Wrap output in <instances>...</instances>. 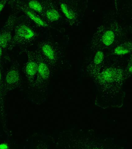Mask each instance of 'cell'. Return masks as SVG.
Masks as SVG:
<instances>
[{
  "mask_svg": "<svg viewBox=\"0 0 132 149\" xmlns=\"http://www.w3.org/2000/svg\"><path fill=\"white\" fill-rule=\"evenodd\" d=\"M36 27L27 20H17L15 25L11 50L17 46L21 49L32 46L39 37Z\"/></svg>",
  "mask_w": 132,
  "mask_h": 149,
  "instance_id": "6da1fadb",
  "label": "cell"
},
{
  "mask_svg": "<svg viewBox=\"0 0 132 149\" xmlns=\"http://www.w3.org/2000/svg\"><path fill=\"white\" fill-rule=\"evenodd\" d=\"M95 73L96 76L97 81L100 86L105 87H111L115 85H119L123 80L124 72L122 69L120 68L110 66L101 71L95 70Z\"/></svg>",
  "mask_w": 132,
  "mask_h": 149,
  "instance_id": "7a4b0ae2",
  "label": "cell"
},
{
  "mask_svg": "<svg viewBox=\"0 0 132 149\" xmlns=\"http://www.w3.org/2000/svg\"><path fill=\"white\" fill-rule=\"evenodd\" d=\"M18 19V12L15 10L9 16L0 32V47L3 51L11 50L14 30Z\"/></svg>",
  "mask_w": 132,
  "mask_h": 149,
  "instance_id": "3957f363",
  "label": "cell"
},
{
  "mask_svg": "<svg viewBox=\"0 0 132 149\" xmlns=\"http://www.w3.org/2000/svg\"><path fill=\"white\" fill-rule=\"evenodd\" d=\"M9 3L18 12L22 13L25 19L36 27L41 28L48 26L47 22L41 16L31 10L24 1H11Z\"/></svg>",
  "mask_w": 132,
  "mask_h": 149,
  "instance_id": "277c9868",
  "label": "cell"
},
{
  "mask_svg": "<svg viewBox=\"0 0 132 149\" xmlns=\"http://www.w3.org/2000/svg\"><path fill=\"white\" fill-rule=\"evenodd\" d=\"M36 52L44 59L51 67L56 65L57 54L55 46L48 40L42 41L38 44Z\"/></svg>",
  "mask_w": 132,
  "mask_h": 149,
  "instance_id": "5b68a950",
  "label": "cell"
},
{
  "mask_svg": "<svg viewBox=\"0 0 132 149\" xmlns=\"http://www.w3.org/2000/svg\"><path fill=\"white\" fill-rule=\"evenodd\" d=\"M95 34L94 43L98 48L100 47H107L114 42L115 38V33L113 29L110 28L101 27Z\"/></svg>",
  "mask_w": 132,
  "mask_h": 149,
  "instance_id": "8992f818",
  "label": "cell"
},
{
  "mask_svg": "<svg viewBox=\"0 0 132 149\" xmlns=\"http://www.w3.org/2000/svg\"><path fill=\"white\" fill-rule=\"evenodd\" d=\"M28 57V60L24 65L25 74L30 80H33L37 76L38 63L35 52L28 49H21Z\"/></svg>",
  "mask_w": 132,
  "mask_h": 149,
  "instance_id": "52a82bcc",
  "label": "cell"
},
{
  "mask_svg": "<svg viewBox=\"0 0 132 149\" xmlns=\"http://www.w3.org/2000/svg\"><path fill=\"white\" fill-rule=\"evenodd\" d=\"M34 51L38 63L37 76L40 80L44 81L48 80L50 76L51 66L37 52Z\"/></svg>",
  "mask_w": 132,
  "mask_h": 149,
  "instance_id": "ba28073f",
  "label": "cell"
},
{
  "mask_svg": "<svg viewBox=\"0 0 132 149\" xmlns=\"http://www.w3.org/2000/svg\"><path fill=\"white\" fill-rule=\"evenodd\" d=\"M19 64L17 61H15L8 70L5 77L6 84L10 86L17 84L20 80V73L19 70Z\"/></svg>",
  "mask_w": 132,
  "mask_h": 149,
  "instance_id": "9c48e42d",
  "label": "cell"
},
{
  "mask_svg": "<svg viewBox=\"0 0 132 149\" xmlns=\"http://www.w3.org/2000/svg\"><path fill=\"white\" fill-rule=\"evenodd\" d=\"M42 18L47 22H54L59 19L60 15L57 9L49 6L47 3Z\"/></svg>",
  "mask_w": 132,
  "mask_h": 149,
  "instance_id": "30bf717a",
  "label": "cell"
},
{
  "mask_svg": "<svg viewBox=\"0 0 132 149\" xmlns=\"http://www.w3.org/2000/svg\"><path fill=\"white\" fill-rule=\"evenodd\" d=\"M28 6L33 11L42 17L46 9L47 3L41 1H25Z\"/></svg>",
  "mask_w": 132,
  "mask_h": 149,
  "instance_id": "8fae6325",
  "label": "cell"
},
{
  "mask_svg": "<svg viewBox=\"0 0 132 149\" xmlns=\"http://www.w3.org/2000/svg\"><path fill=\"white\" fill-rule=\"evenodd\" d=\"M132 44L129 42L120 44L114 49V54L116 55H124L129 53L131 51Z\"/></svg>",
  "mask_w": 132,
  "mask_h": 149,
  "instance_id": "7c38bea8",
  "label": "cell"
},
{
  "mask_svg": "<svg viewBox=\"0 0 132 149\" xmlns=\"http://www.w3.org/2000/svg\"><path fill=\"white\" fill-rule=\"evenodd\" d=\"M104 54L101 51H97L96 52L92 64L93 70H96L99 68L104 61Z\"/></svg>",
  "mask_w": 132,
  "mask_h": 149,
  "instance_id": "4fadbf2b",
  "label": "cell"
},
{
  "mask_svg": "<svg viewBox=\"0 0 132 149\" xmlns=\"http://www.w3.org/2000/svg\"><path fill=\"white\" fill-rule=\"evenodd\" d=\"M61 10L65 16L68 19L73 20L75 18L76 15L72 9L68 6L66 3H62L60 4Z\"/></svg>",
  "mask_w": 132,
  "mask_h": 149,
  "instance_id": "5bb4252c",
  "label": "cell"
},
{
  "mask_svg": "<svg viewBox=\"0 0 132 149\" xmlns=\"http://www.w3.org/2000/svg\"><path fill=\"white\" fill-rule=\"evenodd\" d=\"M8 1H0V14L3 11L6 5L8 3Z\"/></svg>",
  "mask_w": 132,
  "mask_h": 149,
  "instance_id": "9a60e30c",
  "label": "cell"
},
{
  "mask_svg": "<svg viewBox=\"0 0 132 149\" xmlns=\"http://www.w3.org/2000/svg\"><path fill=\"white\" fill-rule=\"evenodd\" d=\"M3 62H0V84L1 83L2 79V66H3Z\"/></svg>",
  "mask_w": 132,
  "mask_h": 149,
  "instance_id": "2e32d148",
  "label": "cell"
},
{
  "mask_svg": "<svg viewBox=\"0 0 132 149\" xmlns=\"http://www.w3.org/2000/svg\"><path fill=\"white\" fill-rule=\"evenodd\" d=\"M8 145L6 143L0 144V149H8Z\"/></svg>",
  "mask_w": 132,
  "mask_h": 149,
  "instance_id": "e0dca14e",
  "label": "cell"
},
{
  "mask_svg": "<svg viewBox=\"0 0 132 149\" xmlns=\"http://www.w3.org/2000/svg\"><path fill=\"white\" fill-rule=\"evenodd\" d=\"M3 52L4 51L3 50V49L0 47V62L2 61V58L3 57Z\"/></svg>",
  "mask_w": 132,
  "mask_h": 149,
  "instance_id": "ac0fdd59",
  "label": "cell"
}]
</instances>
